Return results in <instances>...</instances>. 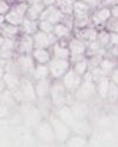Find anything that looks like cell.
Returning <instances> with one entry per match:
<instances>
[{
	"label": "cell",
	"mask_w": 118,
	"mask_h": 147,
	"mask_svg": "<svg viewBox=\"0 0 118 147\" xmlns=\"http://www.w3.org/2000/svg\"><path fill=\"white\" fill-rule=\"evenodd\" d=\"M47 67L50 71V78L52 80H59L71 68V64L68 60L52 57L51 60L47 63Z\"/></svg>",
	"instance_id": "6da1fadb"
},
{
	"label": "cell",
	"mask_w": 118,
	"mask_h": 147,
	"mask_svg": "<svg viewBox=\"0 0 118 147\" xmlns=\"http://www.w3.org/2000/svg\"><path fill=\"white\" fill-rule=\"evenodd\" d=\"M13 60L16 63V66H17L19 76L21 78L22 77L31 78L32 71H33L34 65H35V63L33 61L31 54H16Z\"/></svg>",
	"instance_id": "7a4b0ae2"
},
{
	"label": "cell",
	"mask_w": 118,
	"mask_h": 147,
	"mask_svg": "<svg viewBox=\"0 0 118 147\" xmlns=\"http://www.w3.org/2000/svg\"><path fill=\"white\" fill-rule=\"evenodd\" d=\"M66 90L60 80H52L51 88L49 93V98L51 100V104L57 107L65 106V96H66Z\"/></svg>",
	"instance_id": "3957f363"
},
{
	"label": "cell",
	"mask_w": 118,
	"mask_h": 147,
	"mask_svg": "<svg viewBox=\"0 0 118 147\" xmlns=\"http://www.w3.org/2000/svg\"><path fill=\"white\" fill-rule=\"evenodd\" d=\"M96 94H97L96 93V84L92 80H86V79H83L78 88L73 92L75 99L77 101H87Z\"/></svg>",
	"instance_id": "277c9868"
},
{
	"label": "cell",
	"mask_w": 118,
	"mask_h": 147,
	"mask_svg": "<svg viewBox=\"0 0 118 147\" xmlns=\"http://www.w3.org/2000/svg\"><path fill=\"white\" fill-rule=\"evenodd\" d=\"M32 38L34 48H50L53 44L58 41L53 33H45L39 30L32 35Z\"/></svg>",
	"instance_id": "5b68a950"
},
{
	"label": "cell",
	"mask_w": 118,
	"mask_h": 147,
	"mask_svg": "<svg viewBox=\"0 0 118 147\" xmlns=\"http://www.w3.org/2000/svg\"><path fill=\"white\" fill-rule=\"evenodd\" d=\"M91 25L97 30H102L104 24L111 18V12L109 8L97 7L91 12Z\"/></svg>",
	"instance_id": "8992f818"
},
{
	"label": "cell",
	"mask_w": 118,
	"mask_h": 147,
	"mask_svg": "<svg viewBox=\"0 0 118 147\" xmlns=\"http://www.w3.org/2000/svg\"><path fill=\"white\" fill-rule=\"evenodd\" d=\"M33 38L28 34H20L16 39V54H31L33 51Z\"/></svg>",
	"instance_id": "52a82bcc"
},
{
	"label": "cell",
	"mask_w": 118,
	"mask_h": 147,
	"mask_svg": "<svg viewBox=\"0 0 118 147\" xmlns=\"http://www.w3.org/2000/svg\"><path fill=\"white\" fill-rule=\"evenodd\" d=\"M19 88L21 91L24 101L33 102V101L37 100V95H35V92H34V82L31 78L22 77L21 80H20Z\"/></svg>",
	"instance_id": "ba28073f"
},
{
	"label": "cell",
	"mask_w": 118,
	"mask_h": 147,
	"mask_svg": "<svg viewBox=\"0 0 118 147\" xmlns=\"http://www.w3.org/2000/svg\"><path fill=\"white\" fill-rule=\"evenodd\" d=\"M63 18H64L63 12L56 5H52V6H46L43 9V12L40 13V17H39V20H49L53 25H56L58 22H62Z\"/></svg>",
	"instance_id": "9c48e42d"
},
{
	"label": "cell",
	"mask_w": 118,
	"mask_h": 147,
	"mask_svg": "<svg viewBox=\"0 0 118 147\" xmlns=\"http://www.w3.org/2000/svg\"><path fill=\"white\" fill-rule=\"evenodd\" d=\"M59 80L62 81V84L64 85V87H65L66 91L75 92L80 85V82L83 81V78L77 76L76 73L72 71V68H70Z\"/></svg>",
	"instance_id": "30bf717a"
},
{
	"label": "cell",
	"mask_w": 118,
	"mask_h": 147,
	"mask_svg": "<svg viewBox=\"0 0 118 147\" xmlns=\"http://www.w3.org/2000/svg\"><path fill=\"white\" fill-rule=\"evenodd\" d=\"M97 34H98V30L92 25L84 27V28H80V30H72V35L80 39V40H83L86 44L96 41Z\"/></svg>",
	"instance_id": "8fae6325"
},
{
	"label": "cell",
	"mask_w": 118,
	"mask_h": 147,
	"mask_svg": "<svg viewBox=\"0 0 118 147\" xmlns=\"http://www.w3.org/2000/svg\"><path fill=\"white\" fill-rule=\"evenodd\" d=\"M67 41L68 40H58L56 44H53L50 47V51L53 58L58 59H64L68 60L70 59V50L67 47Z\"/></svg>",
	"instance_id": "7c38bea8"
},
{
	"label": "cell",
	"mask_w": 118,
	"mask_h": 147,
	"mask_svg": "<svg viewBox=\"0 0 118 147\" xmlns=\"http://www.w3.org/2000/svg\"><path fill=\"white\" fill-rule=\"evenodd\" d=\"M33 82H34V92H35V95H37V99L49 98L51 84H52V79L51 78L37 80V81H33Z\"/></svg>",
	"instance_id": "4fadbf2b"
},
{
	"label": "cell",
	"mask_w": 118,
	"mask_h": 147,
	"mask_svg": "<svg viewBox=\"0 0 118 147\" xmlns=\"http://www.w3.org/2000/svg\"><path fill=\"white\" fill-rule=\"evenodd\" d=\"M67 47L70 50L71 55H85L86 53V42L76 38L73 35L68 39Z\"/></svg>",
	"instance_id": "5bb4252c"
},
{
	"label": "cell",
	"mask_w": 118,
	"mask_h": 147,
	"mask_svg": "<svg viewBox=\"0 0 118 147\" xmlns=\"http://www.w3.org/2000/svg\"><path fill=\"white\" fill-rule=\"evenodd\" d=\"M31 57L35 64H47L52 58L50 48H33Z\"/></svg>",
	"instance_id": "9a60e30c"
},
{
	"label": "cell",
	"mask_w": 118,
	"mask_h": 147,
	"mask_svg": "<svg viewBox=\"0 0 118 147\" xmlns=\"http://www.w3.org/2000/svg\"><path fill=\"white\" fill-rule=\"evenodd\" d=\"M92 8L83 0H75L72 7V16L73 17H90Z\"/></svg>",
	"instance_id": "2e32d148"
},
{
	"label": "cell",
	"mask_w": 118,
	"mask_h": 147,
	"mask_svg": "<svg viewBox=\"0 0 118 147\" xmlns=\"http://www.w3.org/2000/svg\"><path fill=\"white\" fill-rule=\"evenodd\" d=\"M0 35H3L5 39H17L20 35L19 26L12 25V24H8L5 21L0 26Z\"/></svg>",
	"instance_id": "e0dca14e"
},
{
	"label": "cell",
	"mask_w": 118,
	"mask_h": 147,
	"mask_svg": "<svg viewBox=\"0 0 118 147\" xmlns=\"http://www.w3.org/2000/svg\"><path fill=\"white\" fill-rule=\"evenodd\" d=\"M52 33L54 34V36L58 40H68L71 36H72V30L70 27H67L63 22L56 24Z\"/></svg>",
	"instance_id": "ac0fdd59"
},
{
	"label": "cell",
	"mask_w": 118,
	"mask_h": 147,
	"mask_svg": "<svg viewBox=\"0 0 118 147\" xmlns=\"http://www.w3.org/2000/svg\"><path fill=\"white\" fill-rule=\"evenodd\" d=\"M46 78H50V71L47 67V64H35L31 74V79L33 81H37Z\"/></svg>",
	"instance_id": "d6986e66"
},
{
	"label": "cell",
	"mask_w": 118,
	"mask_h": 147,
	"mask_svg": "<svg viewBox=\"0 0 118 147\" xmlns=\"http://www.w3.org/2000/svg\"><path fill=\"white\" fill-rule=\"evenodd\" d=\"M20 30V34H28V35H33L37 32L38 28V20H31L27 18H24L22 22L19 26Z\"/></svg>",
	"instance_id": "ffe728a7"
},
{
	"label": "cell",
	"mask_w": 118,
	"mask_h": 147,
	"mask_svg": "<svg viewBox=\"0 0 118 147\" xmlns=\"http://www.w3.org/2000/svg\"><path fill=\"white\" fill-rule=\"evenodd\" d=\"M3 79H4L5 85H6V90H8V91H13V90H16V88L19 87L21 77L18 76V74H16V73L5 72V74H4Z\"/></svg>",
	"instance_id": "44dd1931"
},
{
	"label": "cell",
	"mask_w": 118,
	"mask_h": 147,
	"mask_svg": "<svg viewBox=\"0 0 118 147\" xmlns=\"http://www.w3.org/2000/svg\"><path fill=\"white\" fill-rule=\"evenodd\" d=\"M110 85H111V80L109 79V77H105L96 82V93L99 95V98L106 99V96L109 95Z\"/></svg>",
	"instance_id": "7402d4cb"
},
{
	"label": "cell",
	"mask_w": 118,
	"mask_h": 147,
	"mask_svg": "<svg viewBox=\"0 0 118 147\" xmlns=\"http://www.w3.org/2000/svg\"><path fill=\"white\" fill-rule=\"evenodd\" d=\"M44 8H45V6L43 5V3H35V4L28 5L27 6V9H26L25 18L31 19V20H39L40 13L43 12Z\"/></svg>",
	"instance_id": "603a6c76"
},
{
	"label": "cell",
	"mask_w": 118,
	"mask_h": 147,
	"mask_svg": "<svg viewBox=\"0 0 118 147\" xmlns=\"http://www.w3.org/2000/svg\"><path fill=\"white\" fill-rule=\"evenodd\" d=\"M24 18H25V16L18 13L13 8H9V11L5 14V21L8 24H12V25H16V26H20Z\"/></svg>",
	"instance_id": "cb8c5ba5"
},
{
	"label": "cell",
	"mask_w": 118,
	"mask_h": 147,
	"mask_svg": "<svg viewBox=\"0 0 118 147\" xmlns=\"http://www.w3.org/2000/svg\"><path fill=\"white\" fill-rule=\"evenodd\" d=\"M71 68H72V71L76 73L77 76L83 78V76H84L85 73L89 71L87 58L83 59V60H79V61H76V63H73V64H71Z\"/></svg>",
	"instance_id": "d4e9b609"
},
{
	"label": "cell",
	"mask_w": 118,
	"mask_h": 147,
	"mask_svg": "<svg viewBox=\"0 0 118 147\" xmlns=\"http://www.w3.org/2000/svg\"><path fill=\"white\" fill-rule=\"evenodd\" d=\"M99 68L102 69V72L104 73L106 77H109L111 74V72L113 69H116V60L103 57L100 64H99Z\"/></svg>",
	"instance_id": "484cf974"
},
{
	"label": "cell",
	"mask_w": 118,
	"mask_h": 147,
	"mask_svg": "<svg viewBox=\"0 0 118 147\" xmlns=\"http://www.w3.org/2000/svg\"><path fill=\"white\" fill-rule=\"evenodd\" d=\"M90 17H73V27H72V30H80V28L90 26L91 25V18Z\"/></svg>",
	"instance_id": "4316f807"
},
{
	"label": "cell",
	"mask_w": 118,
	"mask_h": 147,
	"mask_svg": "<svg viewBox=\"0 0 118 147\" xmlns=\"http://www.w3.org/2000/svg\"><path fill=\"white\" fill-rule=\"evenodd\" d=\"M110 36H111V33L105 31V30H98V34H97V42L103 47V48H106V46L109 45L110 42Z\"/></svg>",
	"instance_id": "83f0119b"
},
{
	"label": "cell",
	"mask_w": 118,
	"mask_h": 147,
	"mask_svg": "<svg viewBox=\"0 0 118 147\" xmlns=\"http://www.w3.org/2000/svg\"><path fill=\"white\" fill-rule=\"evenodd\" d=\"M103 30L108 31V32H110V33H117V31H118V22H117V19L110 18L108 21L104 24Z\"/></svg>",
	"instance_id": "f1b7e54d"
},
{
	"label": "cell",
	"mask_w": 118,
	"mask_h": 147,
	"mask_svg": "<svg viewBox=\"0 0 118 147\" xmlns=\"http://www.w3.org/2000/svg\"><path fill=\"white\" fill-rule=\"evenodd\" d=\"M53 27H54V25L52 22H50L49 20H38V28L41 32L52 33L53 32Z\"/></svg>",
	"instance_id": "f546056e"
},
{
	"label": "cell",
	"mask_w": 118,
	"mask_h": 147,
	"mask_svg": "<svg viewBox=\"0 0 118 147\" xmlns=\"http://www.w3.org/2000/svg\"><path fill=\"white\" fill-rule=\"evenodd\" d=\"M117 0H100L98 7H104V8H112L113 6L117 5Z\"/></svg>",
	"instance_id": "4dcf8cb0"
},
{
	"label": "cell",
	"mask_w": 118,
	"mask_h": 147,
	"mask_svg": "<svg viewBox=\"0 0 118 147\" xmlns=\"http://www.w3.org/2000/svg\"><path fill=\"white\" fill-rule=\"evenodd\" d=\"M11 8V4L7 0H0V14L5 16Z\"/></svg>",
	"instance_id": "1f68e13d"
},
{
	"label": "cell",
	"mask_w": 118,
	"mask_h": 147,
	"mask_svg": "<svg viewBox=\"0 0 118 147\" xmlns=\"http://www.w3.org/2000/svg\"><path fill=\"white\" fill-rule=\"evenodd\" d=\"M7 112H8V107L3 105V104H0V118L5 117L7 114Z\"/></svg>",
	"instance_id": "d6a6232c"
},
{
	"label": "cell",
	"mask_w": 118,
	"mask_h": 147,
	"mask_svg": "<svg viewBox=\"0 0 118 147\" xmlns=\"http://www.w3.org/2000/svg\"><path fill=\"white\" fill-rule=\"evenodd\" d=\"M43 5L46 7V6H52V5H56V0H41Z\"/></svg>",
	"instance_id": "836d02e7"
},
{
	"label": "cell",
	"mask_w": 118,
	"mask_h": 147,
	"mask_svg": "<svg viewBox=\"0 0 118 147\" xmlns=\"http://www.w3.org/2000/svg\"><path fill=\"white\" fill-rule=\"evenodd\" d=\"M110 12H111V18L118 19V13H117V5H116V6H113L112 8H110Z\"/></svg>",
	"instance_id": "e575fe53"
},
{
	"label": "cell",
	"mask_w": 118,
	"mask_h": 147,
	"mask_svg": "<svg viewBox=\"0 0 118 147\" xmlns=\"http://www.w3.org/2000/svg\"><path fill=\"white\" fill-rule=\"evenodd\" d=\"M6 90V85H5V81L3 78H0V93L4 92Z\"/></svg>",
	"instance_id": "d590c367"
},
{
	"label": "cell",
	"mask_w": 118,
	"mask_h": 147,
	"mask_svg": "<svg viewBox=\"0 0 118 147\" xmlns=\"http://www.w3.org/2000/svg\"><path fill=\"white\" fill-rule=\"evenodd\" d=\"M7 1L11 4V5H14V4H19V3H24L25 0H7Z\"/></svg>",
	"instance_id": "8d00e7d4"
},
{
	"label": "cell",
	"mask_w": 118,
	"mask_h": 147,
	"mask_svg": "<svg viewBox=\"0 0 118 147\" xmlns=\"http://www.w3.org/2000/svg\"><path fill=\"white\" fill-rule=\"evenodd\" d=\"M27 3V5H31V4H35V3H41V0H25Z\"/></svg>",
	"instance_id": "74e56055"
},
{
	"label": "cell",
	"mask_w": 118,
	"mask_h": 147,
	"mask_svg": "<svg viewBox=\"0 0 118 147\" xmlns=\"http://www.w3.org/2000/svg\"><path fill=\"white\" fill-rule=\"evenodd\" d=\"M5 68L4 67H0V78H3L4 77V74H5Z\"/></svg>",
	"instance_id": "f35d334b"
},
{
	"label": "cell",
	"mask_w": 118,
	"mask_h": 147,
	"mask_svg": "<svg viewBox=\"0 0 118 147\" xmlns=\"http://www.w3.org/2000/svg\"><path fill=\"white\" fill-rule=\"evenodd\" d=\"M4 22H5V16H1V14H0V26H1Z\"/></svg>",
	"instance_id": "ab89813d"
},
{
	"label": "cell",
	"mask_w": 118,
	"mask_h": 147,
	"mask_svg": "<svg viewBox=\"0 0 118 147\" xmlns=\"http://www.w3.org/2000/svg\"><path fill=\"white\" fill-rule=\"evenodd\" d=\"M4 40H5V38H4V36H3V35H0V47H1V45H3Z\"/></svg>",
	"instance_id": "60d3db41"
},
{
	"label": "cell",
	"mask_w": 118,
	"mask_h": 147,
	"mask_svg": "<svg viewBox=\"0 0 118 147\" xmlns=\"http://www.w3.org/2000/svg\"><path fill=\"white\" fill-rule=\"evenodd\" d=\"M59 1H60V0H56V3H57V4H58ZM57 4H56V5H57Z\"/></svg>",
	"instance_id": "b9f144b4"
}]
</instances>
